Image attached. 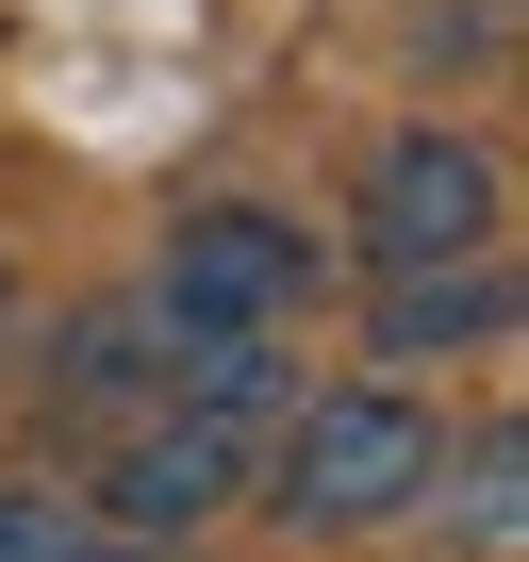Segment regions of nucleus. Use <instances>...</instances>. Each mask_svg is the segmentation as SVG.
I'll list each match as a JSON object with an SVG mask.
<instances>
[{
  "label": "nucleus",
  "mask_w": 529,
  "mask_h": 562,
  "mask_svg": "<svg viewBox=\"0 0 529 562\" xmlns=\"http://www.w3.org/2000/svg\"><path fill=\"white\" fill-rule=\"evenodd\" d=\"M282 529H397L414 496H447V430L397 397V381H348V397H282L264 430V480H248Z\"/></svg>",
  "instance_id": "nucleus-1"
},
{
  "label": "nucleus",
  "mask_w": 529,
  "mask_h": 562,
  "mask_svg": "<svg viewBox=\"0 0 529 562\" xmlns=\"http://www.w3.org/2000/svg\"><path fill=\"white\" fill-rule=\"evenodd\" d=\"M248 480H264V414H199V397H166L149 430H116V447H100V480H83V496H100V529H116V546H182V529H215Z\"/></svg>",
  "instance_id": "nucleus-2"
},
{
  "label": "nucleus",
  "mask_w": 529,
  "mask_h": 562,
  "mask_svg": "<svg viewBox=\"0 0 529 562\" xmlns=\"http://www.w3.org/2000/svg\"><path fill=\"white\" fill-rule=\"evenodd\" d=\"M315 299V232L299 215H264V199H199L182 232H166V331H282Z\"/></svg>",
  "instance_id": "nucleus-3"
},
{
  "label": "nucleus",
  "mask_w": 529,
  "mask_h": 562,
  "mask_svg": "<svg viewBox=\"0 0 529 562\" xmlns=\"http://www.w3.org/2000/svg\"><path fill=\"white\" fill-rule=\"evenodd\" d=\"M348 232H364L381 281H397V265H463V248H496V149H480V133H381Z\"/></svg>",
  "instance_id": "nucleus-4"
},
{
  "label": "nucleus",
  "mask_w": 529,
  "mask_h": 562,
  "mask_svg": "<svg viewBox=\"0 0 529 562\" xmlns=\"http://www.w3.org/2000/svg\"><path fill=\"white\" fill-rule=\"evenodd\" d=\"M166 348H182V331H166L149 299H100V315H67L34 430H50V447H116V430H149V414H166Z\"/></svg>",
  "instance_id": "nucleus-5"
},
{
  "label": "nucleus",
  "mask_w": 529,
  "mask_h": 562,
  "mask_svg": "<svg viewBox=\"0 0 529 562\" xmlns=\"http://www.w3.org/2000/svg\"><path fill=\"white\" fill-rule=\"evenodd\" d=\"M496 331H513V265H496V248L381 281V364H447V348H496Z\"/></svg>",
  "instance_id": "nucleus-6"
},
{
  "label": "nucleus",
  "mask_w": 529,
  "mask_h": 562,
  "mask_svg": "<svg viewBox=\"0 0 529 562\" xmlns=\"http://www.w3.org/2000/svg\"><path fill=\"white\" fill-rule=\"evenodd\" d=\"M0 562H116L100 496H50V480H0Z\"/></svg>",
  "instance_id": "nucleus-7"
},
{
  "label": "nucleus",
  "mask_w": 529,
  "mask_h": 562,
  "mask_svg": "<svg viewBox=\"0 0 529 562\" xmlns=\"http://www.w3.org/2000/svg\"><path fill=\"white\" fill-rule=\"evenodd\" d=\"M513 480H529V447H513V430H480V447H463V546H513V529H529V496H513Z\"/></svg>",
  "instance_id": "nucleus-8"
},
{
  "label": "nucleus",
  "mask_w": 529,
  "mask_h": 562,
  "mask_svg": "<svg viewBox=\"0 0 529 562\" xmlns=\"http://www.w3.org/2000/svg\"><path fill=\"white\" fill-rule=\"evenodd\" d=\"M116 562H182V546H116Z\"/></svg>",
  "instance_id": "nucleus-9"
},
{
  "label": "nucleus",
  "mask_w": 529,
  "mask_h": 562,
  "mask_svg": "<svg viewBox=\"0 0 529 562\" xmlns=\"http://www.w3.org/2000/svg\"><path fill=\"white\" fill-rule=\"evenodd\" d=\"M0 315H18V281H0Z\"/></svg>",
  "instance_id": "nucleus-10"
}]
</instances>
